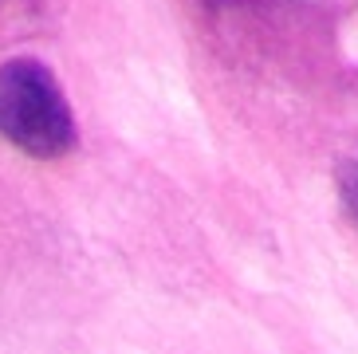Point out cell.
Returning a JSON list of instances; mask_svg holds the SVG:
<instances>
[{"label":"cell","mask_w":358,"mask_h":354,"mask_svg":"<svg viewBox=\"0 0 358 354\" xmlns=\"http://www.w3.org/2000/svg\"><path fill=\"white\" fill-rule=\"evenodd\" d=\"M0 134L32 157H59L75 146V115L40 59L0 67Z\"/></svg>","instance_id":"6da1fadb"}]
</instances>
